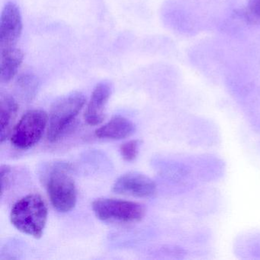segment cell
Instances as JSON below:
<instances>
[{
    "label": "cell",
    "instance_id": "cell-9",
    "mask_svg": "<svg viewBox=\"0 0 260 260\" xmlns=\"http://www.w3.org/2000/svg\"><path fill=\"white\" fill-rule=\"evenodd\" d=\"M135 130V124L130 120L122 116H115L97 129L95 135L101 139L121 140L130 137Z\"/></svg>",
    "mask_w": 260,
    "mask_h": 260
},
{
    "label": "cell",
    "instance_id": "cell-11",
    "mask_svg": "<svg viewBox=\"0 0 260 260\" xmlns=\"http://www.w3.org/2000/svg\"><path fill=\"white\" fill-rule=\"evenodd\" d=\"M19 105L15 99L8 93L0 95V124H1V142L7 139L11 134L13 121L17 115Z\"/></svg>",
    "mask_w": 260,
    "mask_h": 260
},
{
    "label": "cell",
    "instance_id": "cell-4",
    "mask_svg": "<svg viewBox=\"0 0 260 260\" xmlns=\"http://www.w3.org/2000/svg\"><path fill=\"white\" fill-rule=\"evenodd\" d=\"M92 207L97 218L106 222L135 223L145 214V208L141 204L121 199H96Z\"/></svg>",
    "mask_w": 260,
    "mask_h": 260
},
{
    "label": "cell",
    "instance_id": "cell-6",
    "mask_svg": "<svg viewBox=\"0 0 260 260\" xmlns=\"http://www.w3.org/2000/svg\"><path fill=\"white\" fill-rule=\"evenodd\" d=\"M23 29L22 14L13 2L6 4L0 18V51L16 48Z\"/></svg>",
    "mask_w": 260,
    "mask_h": 260
},
{
    "label": "cell",
    "instance_id": "cell-10",
    "mask_svg": "<svg viewBox=\"0 0 260 260\" xmlns=\"http://www.w3.org/2000/svg\"><path fill=\"white\" fill-rule=\"evenodd\" d=\"M22 50L16 48L0 51V82L9 83L17 74L19 67L23 61Z\"/></svg>",
    "mask_w": 260,
    "mask_h": 260
},
{
    "label": "cell",
    "instance_id": "cell-7",
    "mask_svg": "<svg viewBox=\"0 0 260 260\" xmlns=\"http://www.w3.org/2000/svg\"><path fill=\"white\" fill-rule=\"evenodd\" d=\"M112 191L123 196L149 198L156 193V185L148 176L137 172H130L115 181Z\"/></svg>",
    "mask_w": 260,
    "mask_h": 260
},
{
    "label": "cell",
    "instance_id": "cell-14",
    "mask_svg": "<svg viewBox=\"0 0 260 260\" xmlns=\"http://www.w3.org/2000/svg\"><path fill=\"white\" fill-rule=\"evenodd\" d=\"M11 170L8 166H3L1 168V193L4 194L10 184V174Z\"/></svg>",
    "mask_w": 260,
    "mask_h": 260
},
{
    "label": "cell",
    "instance_id": "cell-12",
    "mask_svg": "<svg viewBox=\"0 0 260 260\" xmlns=\"http://www.w3.org/2000/svg\"><path fill=\"white\" fill-rule=\"evenodd\" d=\"M39 81L38 77L33 74L25 73L18 77L16 88L25 98L30 99L35 96L39 88Z\"/></svg>",
    "mask_w": 260,
    "mask_h": 260
},
{
    "label": "cell",
    "instance_id": "cell-3",
    "mask_svg": "<svg viewBox=\"0 0 260 260\" xmlns=\"http://www.w3.org/2000/svg\"><path fill=\"white\" fill-rule=\"evenodd\" d=\"M86 102V96L80 92H72L55 102L48 118L47 136L50 142H57L66 134Z\"/></svg>",
    "mask_w": 260,
    "mask_h": 260
},
{
    "label": "cell",
    "instance_id": "cell-8",
    "mask_svg": "<svg viewBox=\"0 0 260 260\" xmlns=\"http://www.w3.org/2000/svg\"><path fill=\"white\" fill-rule=\"evenodd\" d=\"M112 83L102 81L94 88L85 112V121L92 126L98 125L105 119V111L112 93Z\"/></svg>",
    "mask_w": 260,
    "mask_h": 260
},
{
    "label": "cell",
    "instance_id": "cell-1",
    "mask_svg": "<svg viewBox=\"0 0 260 260\" xmlns=\"http://www.w3.org/2000/svg\"><path fill=\"white\" fill-rule=\"evenodd\" d=\"M48 220V208L39 194H30L18 201L12 208L10 220L20 232L40 238Z\"/></svg>",
    "mask_w": 260,
    "mask_h": 260
},
{
    "label": "cell",
    "instance_id": "cell-13",
    "mask_svg": "<svg viewBox=\"0 0 260 260\" xmlns=\"http://www.w3.org/2000/svg\"><path fill=\"white\" fill-rule=\"evenodd\" d=\"M139 145V141L137 140H132L123 144L120 147V151L123 159L128 162L135 160L138 154Z\"/></svg>",
    "mask_w": 260,
    "mask_h": 260
},
{
    "label": "cell",
    "instance_id": "cell-15",
    "mask_svg": "<svg viewBox=\"0 0 260 260\" xmlns=\"http://www.w3.org/2000/svg\"><path fill=\"white\" fill-rule=\"evenodd\" d=\"M248 9L255 17L260 19V0H248Z\"/></svg>",
    "mask_w": 260,
    "mask_h": 260
},
{
    "label": "cell",
    "instance_id": "cell-5",
    "mask_svg": "<svg viewBox=\"0 0 260 260\" xmlns=\"http://www.w3.org/2000/svg\"><path fill=\"white\" fill-rule=\"evenodd\" d=\"M48 124V116L45 111H28L13 129L12 144L19 150L31 148L40 141Z\"/></svg>",
    "mask_w": 260,
    "mask_h": 260
},
{
    "label": "cell",
    "instance_id": "cell-2",
    "mask_svg": "<svg viewBox=\"0 0 260 260\" xmlns=\"http://www.w3.org/2000/svg\"><path fill=\"white\" fill-rule=\"evenodd\" d=\"M47 190L53 207L59 212H69L75 207L77 194L69 164H57L47 175Z\"/></svg>",
    "mask_w": 260,
    "mask_h": 260
}]
</instances>
